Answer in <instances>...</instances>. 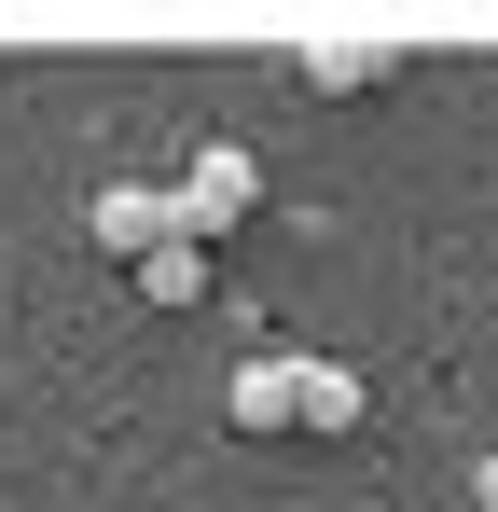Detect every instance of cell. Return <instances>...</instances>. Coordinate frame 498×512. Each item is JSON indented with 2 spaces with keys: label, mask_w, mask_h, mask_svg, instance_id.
Masks as SVG:
<instances>
[{
  "label": "cell",
  "mask_w": 498,
  "mask_h": 512,
  "mask_svg": "<svg viewBox=\"0 0 498 512\" xmlns=\"http://www.w3.org/2000/svg\"><path fill=\"white\" fill-rule=\"evenodd\" d=\"M402 70H415L402 28H319V42H291V84L305 97H388Z\"/></svg>",
  "instance_id": "6da1fadb"
},
{
  "label": "cell",
  "mask_w": 498,
  "mask_h": 512,
  "mask_svg": "<svg viewBox=\"0 0 498 512\" xmlns=\"http://www.w3.org/2000/svg\"><path fill=\"white\" fill-rule=\"evenodd\" d=\"M166 194H180V236H194V250H222L249 208H263V167H249L236 139H194V167L166 180Z\"/></svg>",
  "instance_id": "7a4b0ae2"
},
{
  "label": "cell",
  "mask_w": 498,
  "mask_h": 512,
  "mask_svg": "<svg viewBox=\"0 0 498 512\" xmlns=\"http://www.w3.org/2000/svg\"><path fill=\"white\" fill-rule=\"evenodd\" d=\"M83 236H97V263H153L166 236H180V194H166V180H111V194L83 208Z\"/></svg>",
  "instance_id": "3957f363"
},
{
  "label": "cell",
  "mask_w": 498,
  "mask_h": 512,
  "mask_svg": "<svg viewBox=\"0 0 498 512\" xmlns=\"http://www.w3.org/2000/svg\"><path fill=\"white\" fill-rule=\"evenodd\" d=\"M222 429H249V443H291V429H305V360H291V346L236 360V388H222Z\"/></svg>",
  "instance_id": "277c9868"
},
{
  "label": "cell",
  "mask_w": 498,
  "mask_h": 512,
  "mask_svg": "<svg viewBox=\"0 0 498 512\" xmlns=\"http://www.w3.org/2000/svg\"><path fill=\"white\" fill-rule=\"evenodd\" d=\"M305 429H319V443L374 429V374H360V360H305Z\"/></svg>",
  "instance_id": "5b68a950"
},
{
  "label": "cell",
  "mask_w": 498,
  "mask_h": 512,
  "mask_svg": "<svg viewBox=\"0 0 498 512\" xmlns=\"http://www.w3.org/2000/svg\"><path fill=\"white\" fill-rule=\"evenodd\" d=\"M208 277H222V263L194 250V236H166L153 263H125V291H139V305H208Z\"/></svg>",
  "instance_id": "8992f818"
},
{
  "label": "cell",
  "mask_w": 498,
  "mask_h": 512,
  "mask_svg": "<svg viewBox=\"0 0 498 512\" xmlns=\"http://www.w3.org/2000/svg\"><path fill=\"white\" fill-rule=\"evenodd\" d=\"M471 512H498V457H471Z\"/></svg>",
  "instance_id": "52a82bcc"
}]
</instances>
